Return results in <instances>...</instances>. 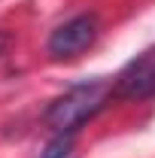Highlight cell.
I'll return each instance as SVG.
<instances>
[{
  "mask_svg": "<svg viewBox=\"0 0 155 158\" xmlns=\"http://www.w3.org/2000/svg\"><path fill=\"white\" fill-rule=\"evenodd\" d=\"M6 46H9V34H3V31H0V58H3V52H6Z\"/></svg>",
  "mask_w": 155,
  "mask_h": 158,
  "instance_id": "cell-5",
  "label": "cell"
},
{
  "mask_svg": "<svg viewBox=\"0 0 155 158\" xmlns=\"http://www.w3.org/2000/svg\"><path fill=\"white\" fill-rule=\"evenodd\" d=\"M97 34H100V21H97L94 12H79L73 19L61 21L58 27L49 34L46 40V52L55 61H70L79 58L85 49L94 46Z\"/></svg>",
  "mask_w": 155,
  "mask_h": 158,
  "instance_id": "cell-2",
  "label": "cell"
},
{
  "mask_svg": "<svg viewBox=\"0 0 155 158\" xmlns=\"http://www.w3.org/2000/svg\"><path fill=\"white\" fill-rule=\"evenodd\" d=\"M110 98H116V88H113L110 79H103V76L85 79V82L70 85L64 94H58L49 103L43 118H46V125L55 134H73L85 122H91L110 103Z\"/></svg>",
  "mask_w": 155,
  "mask_h": 158,
  "instance_id": "cell-1",
  "label": "cell"
},
{
  "mask_svg": "<svg viewBox=\"0 0 155 158\" xmlns=\"http://www.w3.org/2000/svg\"><path fill=\"white\" fill-rule=\"evenodd\" d=\"M70 149H73V134H55V140L46 143L40 158H70Z\"/></svg>",
  "mask_w": 155,
  "mask_h": 158,
  "instance_id": "cell-4",
  "label": "cell"
},
{
  "mask_svg": "<svg viewBox=\"0 0 155 158\" xmlns=\"http://www.w3.org/2000/svg\"><path fill=\"white\" fill-rule=\"evenodd\" d=\"M116 98L122 100H152L155 98V46L140 52L119 70L116 82Z\"/></svg>",
  "mask_w": 155,
  "mask_h": 158,
  "instance_id": "cell-3",
  "label": "cell"
}]
</instances>
